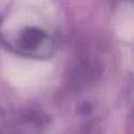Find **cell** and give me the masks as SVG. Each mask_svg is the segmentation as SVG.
<instances>
[{
    "label": "cell",
    "mask_w": 134,
    "mask_h": 134,
    "mask_svg": "<svg viewBox=\"0 0 134 134\" xmlns=\"http://www.w3.org/2000/svg\"><path fill=\"white\" fill-rule=\"evenodd\" d=\"M21 38H23V46L25 48H37L39 45L42 44V41L47 38V35L41 30L30 28L24 32Z\"/></svg>",
    "instance_id": "obj_1"
}]
</instances>
